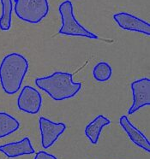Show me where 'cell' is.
Returning a JSON list of instances; mask_svg holds the SVG:
<instances>
[{
  "instance_id": "obj_1",
  "label": "cell",
  "mask_w": 150,
  "mask_h": 159,
  "mask_svg": "<svg viewBox=\"0 0 150 159\" xmlns=\"http://www.w3.org/2000/svg\"><path fill=\"white\" fill-rule=\"evenodd\" d=\"M28 62L21 54L11 53L5 56L0 64V83L9 95L17 93L28 72Z\"/></svg>"
},
{
  "instance_id": "obj_2",
  "label": "cell",
  "mask_w": 150,
  "mask_h": 159,
  "mask_svg": "<svg viewBox=\"0 0 150 159\" xmlns=\"http://www.w3.org/2000/svg\"><path fill=\"white\" fill-rule=\"evenodd\" d=\"M35 85L56 101L75 97L82 88V83L73 82V75L65 72H55L52 75L38 78Z\"/></svg>"
},
{
  "instance_id": "obj_3",
  "label": "cell",
  "mask_w": 150,
  "mask_h": 159,
  "mask_svg": "<svg viewBox=\"0 0 150 159\" xmlns=\"http://www.w3.org/2000/svg\"><path fill=\"white\" fill-rule=\"evenodd\" d=\"M15 12L22 21L37 24L47 16L49 4L47 0H14Z\"/></svg>"
},
{
  "instance_id": "obj_4",
  "label": "cell",
  "mask_w": 150,
  "mask_h": 159,
  "mask_svg": "<svg viewBox=\"0 0 150 159\" xmlns=\"http://www.w3.org/2000/svg\"><path fill=\"white\" fill-rule=\"evenodd\" d=\"M59 11L62 17V27L59 29L60 34L79 36L88 39H98V36L81 25L74 16L73 5L70 0H65L59 5Z\"/></svg>"
},
{
  "instance_id": "obj_5",
  "label": "cell",
  "mask_w": 150,
  "mask_h": 159,
  "mask_svg": "<svg viewBox=\"0 0 150 159\" xmlns=\"http://www.w3.org/2000/svg\"><path fill=\"white\" fill-rule=\"evenodd\" d=\"M133 93V104L129 108L128 113L134 114L141 108L150 104V80L143 78L137 80L131 84Z\"/></svg>"
},
{
  "instance_id": "obj_6",
  "label": "cell",
  "mask_w": 150,
  "mask_h": 159,
  "mask_svg": "<svg viewBox=\"0 0 150 159\" xmlns=\"http://www.w3.org/2000/svg\"><path fill=\"white\" fill-rule=\"evenodd\" d=\"M42 104V98L38 91L29 86L22 88L17 99L18 108L28 114H37Z\"/></svg>"
},
{
  "instance_id": "obj_7",
  "label": "cell",
  "mask_w": 150,
  "mask_h": 159,
  "mask_svg": "<svg viewBox=\"0 0 150 159\" xmlns=\"http://www.w3.org/2000/svg\"><path fill=\"white\" fill-rule=\"evenodd\" d=\"M39 124L41 133L42 146L45 149L51 147L66 129L64 123H55L45 117L40 118Z\"/></svg>"
},
{
  "instance_id": "obj_8",
  "label": "cell",
  "mask_w": 150,
  "mask_h": 159,
  "mask_svg": "<svg viewBox=\"0 0 150 159\" xmlns=\"http://www.w3.org/2000/svg\"><path fill=\"white\" fill-rule=\"evenodd\" d=\"M114 21L124 30L139 32L146 35L150 34V24L133 15L125 12L117 13L113 16Z\"/></svg>"
},
{
  "instance_id": "obj_9",
  "label": "cell",
  "mask_w": 150,
  "mask_h": 159,
  "mask_svg": "<svg viewBox=\"0 0 150 159\" xmlns=\"http://www.w3.org/2000/svg\"><path fill=\"white\" fill-rule=\"evenodd\" d=\"M0 152H3L8 157H17L22 155H29L35 153L30 139L26 137L21 141L9 143L6 145H0Z\"/></svg>"
},
{
  "instance_id": "obj_10",
  "label": "cell",
  "mask_w": 150,
  "mask_h": 159,
  "mask_svg": "<svg viewBox=\"0 0 150 159\" xmlns=\"http://www.w3.org/2000/svg\"><path fill=\"white\" fill-rule=\"evenodd\" d=\"M119 123L121 127L124 128V130L126 132L129 139L132 140L136 145H138L146 152H150V145L148 139L146 138V136L143 133L139 131L134 125L129 121L128 117L126 116H122L119 119Z\"/></svg>"
},
{
  "instance_id": "obj_11",
  "label": "cell",
  "mask_w": 150,
  "mask_h": 159,
  "mask_svg": "<svg viewBox=\"0 0 150 159\" xmlns=\"http://www.w3.org/2000/svg\"><path fill=\"white\" fill-rule=\"evenodd\" d=\"M111 123V121L104 116H98L85 128V134L92 144H97L102 129Z\"/></svg>"
},
{
  "instance_id": "obj_12",
  "label": "cell",
  "mask_w": 150,
  "mask_h": 159,
  "mask_svg": "<svg viewBox=\"0 0 150 159\" xmlns=\"http://www.w3.org/2000/svg\"><path fill=\"white\" fill-rule=\"evenodd\" d=\"M19 121L5 112H0V139L6 137L17 130Z\"/></svg>"
},
{
  "instance_id": "obj_13",
  "label": "cell",
  "mask_w": 150,
  "mask_h": 159,
  "mask_svg": "<svg viewBox=\"0 0 150 159\" xmlns=\"http://www.w3.org/2000/svg\"><path fill=\"white\" fill-rule=\"evenodd\" d=\"M2 4V15L0 17V29L3 31L10 30L11 27L12 0H0Z\"/></svg>"
},
{
  "instance_id": "obj_14",
  "label": "cell",
  "mask_w": 150,
  "mask_h": 159,
  "mask_svg": "<svg viewBox=\"0 0 150 159\" xmlns=\"http://www.w3.org/2000/svg\"><path fill=\"white\" fill-rule=\"evenodd\" d=\"M112 74V67L109 65L107 62H101L97 63L94 66V70H93V75H94V79L101 81V82H104L108 80Z\"/></svg>"
},
{
  "instance_id": "obj_15",
  "label": "cell",
  "mask_w": 150,
  "mask_h": 159,
  "mask_svg": "<svg viewBox=\"0 0 150 159\" xmlns=\"http://www.w3.org/2000/svg\"><path fill=\"white\" fill-rule=\"evenodd\" d=\"M35 159H57L53 155H51L47 152H39L36 156H35Z\"/></svg>"
}]
</instances>
